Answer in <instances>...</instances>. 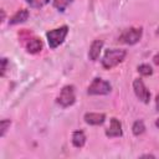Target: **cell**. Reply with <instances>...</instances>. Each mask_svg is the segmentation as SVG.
I'll list each match as a JSON object with an SVG mask.
<instances>
[{"label": "cell", "instance_id": "cb8c5ba5", "mask_svg": "<svg viewBox=\"0 0 159 159\" xmlns=\"http://www.w3.org/2000/svg\"><path fill=\"white\" fill-rule=\"evenodd\" d=\"M158 34H159V29H158Z\"/></svg>", "mask_w": 159, "mask_h": 159}, {"label": "cell", "instance_id": "3957f363", "mask_svg": "<svg viewBox=\"0 0 159 159\" xmlns=\"http://www.w3.org/2000/svg\"><path fill=\"white\" fill-rule=\"evenodd\" d=\"M112 91V86L109 82L102 80V78H94L92 83L88 86L87 93L91 96H104L108 94Z\"/></svg>", "mask_w": 159, "mask_h": 159}, {"label": "cell", "instance_id": "2e32d148", "mask_svg": "<svg viewBox=\"0 0 159 159\" xmlns=\"http://www.w3.org/2000/svg\"><path fill=\"white\" fill-rule=\"evenodd\" d=\"M10 125H11V120L10 119H2L0 122V135L1 137L5 135V133H6V130L9 129Z\"/></svg>", "mask_w": 159, "mask_h": 159}, {"label": "cell", "instance_id": "8992f818", "mask_svg": "<svg viewBox=\"0 0 159 159\" xmlns=\"http://www.w3.org/2000/svg\"><path fill=\"white\" fill-rule=\"evenodd\" d=\"M133 89H134V93H135V96H137V98L139 101H142L143 103H149V101H150V92L148 91V88L145 87L144 82L140 78L134 80Z\"/></svg>", "mask_w": 159, "mask_h": 159}, {"label": "cell", "instance_id": "4fadbf2b", "mask_svg": "<svg viewBox=\"0 0 159 159\" xmlns=\"http://www.w3.org/2000/svg\"><path fill=\"white\" fill-rule=\"evenodd\" d=\"M132 132H133V134L137 135V137L140 135V134H143V133L145 132V125H144L143 120H135V122L133 123Z\"/></svg>", "mask_w": 159, "mask_h": 159}, {"label": "cell", "instance_id": "44dd1931", "mask_svg": "<svg viewBox=\"0 0 159 159\" xmlns=\"http://www.w3.org/2000/svg\"><path fill=\"white\" fill-rule=\"evenodd\" d=\"M142 158H154V155H152V154H144V155H142Z\"/></svg>", "mask_w": 159, "mask_h": 159}, {"label": "cell", "instance_id": "e0dca14e", "mask_svg": "<svg viewBox=\"0 0 159 159\" xmlns=\"http://www.w3.org/2000/svg\"><path fill=\"white\" fill-rule=\"evenodd\" d=\"M50 0H26V2L31 6V7H42L45 6Z\"/></svg>", "mask_w": 159, "mask_h": 159}, {"label": "cell", "instance_id": "6da1fadb", "mask_svg": "<svg viewBox=\"0 0 159 159\" xmlns=\"http://www.w3.org/2000/svg\"><path fill=\"white\" fill-rule=\"evenodd\" d=\"M125 55H127L125 50H120V48L108 50L102 58V66L107 70H111V68L116 67L117 65H119L124 60Z\"/></svg>", "mask_w": 159, "mask_h": 159}, {"label": "cell", "instance_id": "d6986e66", "mask_svg": "<svg viewBox=\"0 0 159 159\" xmlns=\"http://www.w3.org/2000/svg\"><path fill=\"white\" fill-rule=\"evenodd\" d=\"M153 62H154L157 66H159V53H157V55L153 57Z\"/></svg>", "mask_w": 159, "mask_h": 159}, {"label": "cell", "instance_id": "277c9868", "mask_svg": "<svg viewBox=\"0 0 159 159\" xmlns=\"http://www.w3.org/2000/svg\"><path fill=\"white\" fill-rule=\"evenodd\" d=\"M75 101H76L75 87H73V86H65V87L61 89V92H60V94H58V97H57V103H58L61 107L66 108V107L72 106V104L75 103Z\"/></svg>", "mask_w": 159, "mask_h": 159}, {"label": "cell", "instance_id": "ac0fdd59", "mask_svg": "<svg viewBox=\"0 0 159 159\" xmlns=\"http://www.w3.org/2000/svg\"><path fill=\"white\" fill-rule=\"evenodd\" d=\"M6 67H7V60L4 57V58H1V76H2V77L5 76Z\"/></svg>", "mask_w": 159, "mask_h": 159}, {"label": "cell", "instance_id": "ffe728a7", "mask_svg": "<svg viewBox=\"0 0 159 159\" xmlns=\"http://www.w3.org/2000/svg\"><path fill=\"white\" fill-rule=\"evenodd\" d=\"M155 104H157V109L159 111V94H158L157 98H155Z\"/></svg>", "mask_w": 159, "mask_h": 159}, {"label": "cell", "instance_id": "7c38bea8", "mask_svg": "<svg viewBox=\"0 0 159 159\" xmlns=\"http://www.w3.org/2000/svg\"><path fill=\"white\" fill-rule=\"evenodd\" d=\"M86 143V135L82 130H76L72 134V144L76 148H82Z\"/></svg>", "mask_w": 159, "mask_h": 159}, {"label": "cell", "instance_id": "30bf717a", "mask_svg": "<svg viewBox=\"0 0 159 159\" xmlns=\"http://www.w3.org/2000/svg\"><path fill=\"white\" fill-rule=\"evenodd\" d=\"M26 50L30 53H37L42 50V41L39 37H31L26 42Z\"/></svg>", "mask_w": 159, "mask_h": 159}, {"label": "cell", "instance_id": "7402d4cb", "mask_svg": "<svg viewBox=\"0 0 159 159\" xmlns=\"http://www.w3.org/2000/svg\"><path fill=\"white\" fill-rule=\"evenodd\" d=\"M5 19V11L4 10H1V21Z\"/></svg>", "mask_w": 159, "mask_h": 159}, {"label": "cell", "instance_id": "7a4b0ae2", "mask_svg": "<svg viewBox=\"0 0 159 159\" xmlns=\"http://www.w3.org/2000/svg\"><path fill=\"white\" fill-rule=\"evenodd\" d=\"M68 34V27L67 26H61L58 29H53V30H50L47 34H46V37H47V42H48V46L50 48H56L58 47L63 40L66 39Z\"/></svg>", "mask_w": 159, "mask_h": 159}, {"label": "cell", "instance_id": "9c48e42d", "mask_svg": "<svg viewBox=\"0 0 159 159\" xmlns=\"http://www.w3.org/2000/svg\"><path fill=\"white\" fill-rule=\"evenodd\" d=\"M102 47H103V41L102 40H94L91 43V47H89V51H88V57H89L91 61H96L99 57Z\"/></svg>", "mask_w": 159, "mask_h": 159}, {"label": "cell", "instance_id": "52a82bcc", "mask_svg": "<svg viewBox=\"0 0 159 159\" xmlns=\"http://www.w3.org/2000/svg\"><path fill=\"white\" fill-rule=\"evenodd\" d=\"M123 132H122V123L117 119V118H112L111 119V124L106 130V135L109 138H114V137H122Z\"/></svg>", "mask_w": 159, "mask_h": 159}, {"label": "cell", "instance_id": "5bb4252c", "mask_svg": "<svg viewBox=\"0 0 159 159\" xmlns=\"http://www.w3.org/2000/svg\"><path fill=\"white\" fill-rule=\"evenodd\" d=\"M73 0H53V6L58 11H65L66 7L72 2Z\"/></svg>", "mask_w": 159, "mask_h": 159}, {"label": "cell", "instance_id": "8fae6325", "mask_svg": "<svg viewBox=\"0 0 159 159\" xmlns=\"http://www.w3.org/2000/svg\"><path fill=\"white\" fill-rule=\"evenodd\" d=\"M29 17V11L26 9H21L19 11H16L9 20V25H16V24H20V22H24L26 21Z\"/></svg>", "mask_w": 159, "mask_h": 159}, {"label": "cell", "instance_id": "9a60e30c", "mask_svg": "<svg viewBox=\"0 0 159 159\" xmlns=\"http://www.w3.org/2000/svg\"><path fill=\"white\" fill-rule=\"evenodd\" d=\"M138 72L142 75V76H150L153 73V68L147 65V63H143V65H139L138 66Z\"/></svg>", "mask_w": 159, "mask_h": 159}, {"label": "cell", "instance_id": "603a6c76", "mask_svg": "<svg viewBox=\"0 0 159 159\" xmlns=\"http://www.w3.org/2000/svg\"><path fill=\"white\" fill-rule=\"evenodd\" d=\"M155 125H157V127H158V128H159V118H158V119H157V120H155Z\"/></svg>", "mask_w": 159, "mask_h": 159}, {"label": "cell", "instance_id": "ba28073f", "mask_svg": "<svg viewBox=\"0 0 159 159\" xmlns=\"http://www.w3.org/2000/svg\"><path fill=\"white\" fill-rule=\"evenodd\" d=\"M104 120H106V114L104 113H86L84 114V122L91 124V125L103 124Z\"/></svg>", "mask_w": 159, "mask_h": 159}, {"label": "cell", "instance_id": "5b68a950", "mask_svg": "<svg viewBox=\"0 0 159 159\" xmlns=\"http://www.w3.org/2000/svg\"><path fill=\"white\" fill-rule=\"evenodd\" d=\"M142 35H143L142 27H130V29L125 30L120 35L119 41L124 42L127 45H134V43H137L142 39Z\"/></svg>", "mask_w": 159, "mask_h": 159}]
</instances>
